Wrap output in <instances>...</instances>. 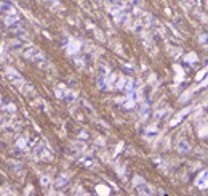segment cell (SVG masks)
<instances>
[{"label":"cell","mask_w":208,"mask_h":196,"mask_svg":"<svg viewBox=\"0 0 208 196\" xmlns=\"http://www.w3.org/2000/svg\"><path fill=\"white\" fill-rule=\"evenodd\" d=\"M179 148H181V150H189V146H187L186 143H181V145H179Z\"/></svg>","instance_id":"1"}]
</instances>
